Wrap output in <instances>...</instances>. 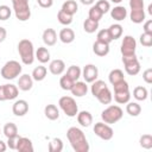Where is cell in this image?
<instances>
[{
	"label": "cell",
	"mask_w": 152,
	"mask_h": 152,
	"mask_svg": "<svg viewBox=\"0 0 152 152\" xmlns=\"http://www.w3.org/2000/svg\"><path fill=\"white\" fill-rule=\"evenodd\" d=\"M66 138L75 152H88L89 151L88 140L81 128L70 127L66 131Z\"/></svg>",
	"instance_id": "1"
},
{
	"label": "cell",
	"mask_w": 152,
	"mask_h": 152,
	"mask_svg": "<svg viewBox=\"0 0 152 152\" xmlns=\"http://www.w3.org/2000/svg\"><path fill=\"white\" fill-rule=\"evenodd\" d=\"M18 52L21 62L25 65H31L34 61V49L33 44L28 39H21L18 43Z\"/></svg>",
	"instance_id": "2"
},
{
	"label": "cell",
	"mask_w": 152,
	"mask_h": 152,
	"mask_svg": "<svg viewBox=\"0 0 152 152\" xmlns=\"http://www.w3.org/2000/svg\"><path fill=\"white\" fill-rule=\"evenodd\" d=\"M13 11L15 18L20 21H26L31 17V10L28 5V0H12Z\"/></svg>",
	"instance_id": "3"
},
{
	"label": "cell",
	"mask_w": 152,
	"mask_h": 152,
	"mask_svg": "<svg viewBox=\"0 0 152 152\" xmlns=\"http://www.w3.org/2000/svg\"><path fill=\"white\" fill-rule=\"evenodd\" d=\"M124 115V112L122 109L119 107V106H115V104H112V106H108L106 109L102 110L101 113V119L103 122L108 124V125H112V124H115L118 122Z\"/></svg>",
	"instance_id": "4"
},
{
	"label": "cell",
	"mask_w": 152,
	"mask_h": 152,
	"mask_svg": "<svg viewBox=\"0 0 152 152\" xmlns=\"http://www.w3.org/2000/svg\"><path fill=\"white\" fill-rule=\"evenodd\" d=\"M21 64L17 61H8L1 68V76L5 80H14L21 74Z\"/></svg>",
	"instance_id": "5"
},
{
	"label": "cell",
	"mask_w": 152,
	"mask_h": 152,
	"mask_svg": "<svg viewBox=\"0 0 152 152\" xmlns=\"http://www.w3.org/2000/svg\"><path fill=\"white\" fill-rule=\"evenodd\" d=\"M58 104L59 108L63 110V113L69 118H74L78 113L77 103L71 96H62L58 101Z\"/></svg>",
	"instance_id": "6"
},
{
	"label": "cell",
	"mask_w": 152,
	"mask_h": 152,
	"mask_svg": "<svg viewBox=\"0 0 152 152\" xmlns=\"http://www.w3.org/2000/svg\"><path fill=\"white\" fill-rule=\"evenodd\" d=\"M122 63L125 66V71L129 76H134L139 74L140 71V63L138 61V57L134 55H128V56H122Z\"/></svg>",
	"instance_id": "7"
},
{
	"label": "cell",
	"mask_w": 152,
	"mask_h": 152,
	"mask_svg": "<svg viewBox=\"0 0 152 152\" xmlns=\"http://www.w3.org/2000/svg\"><path fill=\"white\" fill-rule=\"evenodd\" d=\"M94 133L102 140H110L114 135L113 128L106 122H96L94 126Z\"/></svg>",
	"instance_id": "8"
},
{
	"label": "cell",
	"mask_w": 152,
	"mask_h": 152,
	"mask_svg": "<svg viewBox=\"0 0 152 152\" xmlns=\"http://www.w3.org/2000/svg\"><path fill=\"white\" fill-rule=\"evenodd\" d=\"M19 93V89L17 86L12 83L2 84L0 86V101H7V100H14L17 99Z\"/></svg>",
	"instance_id": "9"
},
{
	"label": "cell",
	"mask_w": 152,
	"mask_h": 152,
	"mask_svg": "<svg viewBox=\"0 0 152 152\" xmlns=\"http://www.w3.org/2000/svg\"><path fill=\"white\" fill-rule=\"evenodd\" d=\"M137 49V42L132 36H125L121 43V53L122 56H128V55H134Z\"/></svg>",
	"instance_id": "10"
},
{
	"label": "cell",
	"mask_w": 152,
	"mask_h": 152,
	"mask_svg": "<svg viewBox=\"0 0 152 152\" xmlns=\"http://www.w3.org/2000/svg\"><path fill=\"white\" fill-rule=\"evenodd\" d=\"M82 76L84 78V82L93 83L95 80H97L99 76V69L94 64H87L82 70Z\"/></svg>",
	"instance_id": "11"
},
{
	"label": "cell",
	"mask_w": 152,
	"mask_h": 152,
	"mask_svg": "<svg viewBox=\"0 0 152 152\" xmlns=\"http://www.w3.org/2000/svg\"><path fill=\"white\" fill-rule=\"evenodd\" d=\"M12 112L17 116H24L28 112V103L25 100H17L12 106Z\"/></svg>",
	"instance_id": "12"
},
{
	"label": "cell",
	"mask_w": 152,
	"mask_h": 152,
	"mask_svg": "<svg viewBox=\"0 0 152 152\" xmlns=\"http://www.w3.org/2000/svg\"><path fill=\"white\" fill-rule=\"evenodd\" d=\"M15 150H17L18 152H33V145H32V141H31L28 138H25V137H18Z\"/></svg>",
	"instance_id": "13"
},
{
	"label": "cell",
	"mask_w": 152,
	"mask_h": 152,
	"mask_svg": "<svg viewBox=\"0 0 152 152\" xmlns=\"http://www.w3.org/2000/svg\"><path fill=\"white\" fill-rule=\"evenodd\" d=\"M33 86V78L31 75L28 74H24L19 77L18 80V89L23 90V91H28Z\"/></svg>",
	"instance_id": "14"
},
{
	"label": "cell",
	"mask_w": 152,
	"mask_h": 152,
	"mask_svg": "<svg viewBox=\"0 0 152 152\" xmlns=\"http://www.w3.org/2000/svg\"><path fill=\"white\" fill-rule=\"evenodd\" d=\"M71 94L76 97H82L87 94L88 91V86H87V82H82V81H76L72 86V88L70 89Z\"/></svg>",
	"instance_id": "15"
},
{
	"label": "cell",
	"mask_w": 152,
	"mask_h": 152,
	"mask_svg": "<svg viewBox=\"0 0 152 152\" xmlns=\"http://www.w3.org/2000/svg\"><path fill=\"white\" fill-rule=\"evenodd\" d=\"M42 38H43V42H44L45 45L52 46V45H55L56 42H57V33H56V31H55L53 28H50V27H49V28H45V30H44Z\"/></svg>",
	"instance_id": "16"
},
{
	"label": "cell",
	"mask_w": 152,
	"mask_h": 152,
	"mask_svg": "<svg viewBox=\"0 0 152 152\" xmlns=\"http://www.w3.org/2000/svg\"><path fill=\"white\" fill-rule=\"evenodd\" d=\"M93 51L96 56H100V57H104L108 55L109 52V44L107 43H103V42H100V40H96L94 44H93Z\"/></svg>",
	"instance_id": "17"
},
{
	"label": "cell",
	"mask_w": 152,
	"mask_h": 152,
	"mask_svg": "<svg viewBox=\"0 0 152 152\" xmlns=\"http://www.w3.org/2000/svg\"><path fill=\"white\" fill-rule=\"evenodd\" d=\"M49 70H50V72L52 75H56V76L57 75H61L65 70V64H64V62L62 59H58V58L57 59H53L49 64Z\"/></svg>",
	"instance_id": "18"
},
{
	"label": "cell",
	"mask_w": 152,
	"mask_h": 152,
	"mask_svg": "<svg viewBox=\"0 0 152 152\" xmlns=\"http://www.w3.org/2000/svg\"><path fill=\"white\" fill-rule=\"evenodd\" d=\"M58 38H59V40H61L62 43H64V44H70V43H72L74 39H75V32H74L71 28H69V27L62 28V30L59 31Z\"/></svg>",
	"instance_id": "19"
},
{
	"label": "cell",
	"mask_w": 152,
	"mask_h": 152,
	"mask_svg": "<svg viewBox=\"0 0 152 152\" xmlns=\"http://www.w3.org/2000/svg\"><path fill=\"white\" fill-rule=\"evenodd\" d=\"M77 121L82 127H89L93 124V115L88 110H82L77 113Z\"/></svg>",
	"instance_id": "20"
},
{
	"label": "cell",
	"mask_w": 152,
	"mask_h": 152,
	"mask_svg": "<svg viewBox=\"0 0 152 152\" xmlns=\"http://www.w3.org/2000/svg\"><path fill=\"white\" fill-rule=\"evenodd\" d=\"M110 17L116 21H121V20L126 19L127 10L124 6H115L113 10H110Z\"/></svg>",
	"instance_id": "21"
},
{
	"label": "cell",
	"mask_w": 152,
	"mask_h": 152,
	"mask_svg": "<svg viewBox=\"0 0 152 152\" xmlns=\"http://www.w3.org/2000/svg\"><path fill=\"white\" fill-rule=\"evenodd\" d=\"M131 99V94H129V89H125V90H119V91H114V100L120 103H127Z\"/></svg>",
	"instance_id": "22"
},
{
	"label": "cell",
	"mask_w": 152,
	"mask_h": 152,
	"mask_svg": "<svg viewBox=\"0 0 152 152\" xmlns=\"http://www.w3.org/2000/svg\"><path fill=\"white\" fill-rule=\"evenodd\" d=\"M44 114L49 120H57L59 118V110L55 104H48L44 108Z\"/></svg>",
	"instance_id": "23"
},
{
	"label": "cell",
	"mask_w": 152,
	"mask_h": 152,
	"mask_svg": "<svg viewBox=\"0 0 152 152\" xmlns=\"http://www.w3.org/2000/svg\"><path fill=\"white\" fill-rule=\"evenodd\" d=\"M2 133L5 134L6 138L18 137V127L13 122H7V124H5V126L2 128Z\"/></svg>",
	"instance_id": "24"
},
{
	"label": "cell",
	"mask_w": 152,
	"mask_h": 152,
	"mask_svg": "<svg viewBox=\"0 0 152 152\" xmlns=\"http://www.w3.org/2000/svg\"><path fill=\"white\" fill-rule=\"evenodd\" d=\"M34 56L40 63H48L50 61V51L44 46L38 48L36 53H34Z\"/></svg>",
	"instance_id": "25"
},
{
	"label": "cell",
	"mask_w": 152,
	"mask_h": 152,
	"mask_svg": "<svg viewBox=\"0 0 152 152\" xmlns=\"http://www.w3.org/2000/svg\"><path fill=\"white\" fill-rule=\"evenodd\" d=\"M106 88H108V86L106 84L104 81H101V80H95L91 84V88H90V91L93 94L94 97H96L102 90H104Z\"/></svg>",
	"instance_id": "26"
},
{
	"label": "cell",
	"mask_w": 152,
	"mask_h": 152,
	"mask_svg": "<svg viewBox=\"0 0 152 152\" xmlns=\"http://www.w3.org/2000/svg\"><path fill=\"white\" fill-rule=\"evenodd\" d=\"M61 10L64 11L65 13L70 14V15H74V14L77 12V10H78V5H77L76 1H74V0H66V1L62 5V8H61Z\"/></svg>",
	"instance_id": "27"
},
{
	"label": "cell",
	"mask_w": 152,
	"mask_h": 152,
	"mask_svg": "<svg viewBox=\"0 0 152 152\" xmlns=\"http://www.w3.org/2000/svg\"><path fill=\"white\" fill-rule=\"evenodd\" d=\"M46 72H48V70H46V68L44 66V65H38V66H36L34 69H33V71H32V78L34 80V81H43L45 77H46Z\"/></svg>",
	"instance_id": "28"
},
{
	"label": "cell",
	"mask_w": 152,
	"mask_h": 152,
	"mask_svg": "<svg viewBox=\"0 0 152 152\" xmlns=\"http://www.w3.org/2000/svg\"><path fill=\"white\" fill-rule=\"evenodd\" d=\"M129 18H131L132 23L140 24L145 20V12H144V10H131Z\"/></svg>",
	"instance_id": "29"
},
{
	"label": "cell",
	"mask_w": 152,
	"mask_h": 152,
	"mask_svg": "<svg viewBox=\"0 0 152 152\" xmlns=\"http://www.w3.org/2000/svg\"><path fill=\"white\" fill-rule=\"evenodd\" d=\"M108 80H109V82H110L112 86L115 84V83H118V82H120V81H122V80H125L122 70H120V69L112 70L109 72V75H108Z\"/></svg>",
	"instance_id": "30"
},
{
	"label": "cell",
	"mask_w": 152,
	"mask_h": 152,
	"mask_svg": "<svg viewBox=\"0 0 152 152\" xmlns=\"http://www.w3.org/2000/svg\"><path fill=\"white\" fill-rule=\"evenodd\" d=\"M147 95H148V91H147V89H146L145 87H142V86H138V87H135L134 90H133V96H134V99L138 100V101H145V100L147 99Z\"/></svg>",
	"instance_id": "31"
},
{
	"label": "cell",
	"mask_w": 152,
	"mask_h": 152,
	"mask_svg": "<svg viewBox=\"0 0 152 152\" xmlns=\"http://www.w3.org/2000/svg\"><path fill=\"white\" fill-rule=\"evenodd\" d=\"M96 99H97L99 102H101L102 104H109V103L112 102V100H113V95H112L109 88H106L104 90H102V91L96 96Z\"/></svg>",
	"instance_id": "32"
},
{
	"label": "cell",
	"mask_w": 152,
	"mask_h": 152,
	"mask_svg": "<svg viewBox=\"0 0 152 152\" xmlns=\"http://www.w3.org/2000/svg\"><path fill=\"white\" fill-rule=\"evenodd\" d=\"M107 30H108V32H109V34H110L113 40L114 39H119L122 36V26L120 24H113Z\"/></svg>",
	"instance_id": "33"
},
{
	"label": "cell",
	"mask_w": 152,
	"mask_h": 152,
	"mask_svg": "<svg viewBox=\"0 0 152 152\" xmlns=\"http://www.w3.org/2000/svg\"><path fill=\"white\" fill-rule=\"evenodd\" d=\"M126 112L131 115V116H138L140 113H141V107L139 103L137 102H127V106H126Z\"/></svg>",
	"instance_id": "34"
},
{
	"label": "cell",
	"mask_w": 152,
	"mask_h": 152,
	"mask_svg": "<svg viewBox=\"0 0 152 152\" xmlns=\"http://www.w3.org/2000/svg\"><path fill=\"white\" fill-rule=\"evenodd\" d=\"M99 28V21H95V20H91L89 18H87L83 23V30L87 32V33H94L96 30Z\"/></svg>",
	"instance_id": "35"
},
{
	"label": "cell",
	"mask_w": 152,
	"mask_h": 152,
	"mask_svg": "<svg viewBox=\"0 0 152 152\" xmlns=\"http://www.w3.org/2000/svg\"><path fill=\"white\" fill-rule=\"evenodd\" d=\"M66 75L76 82V81H78V78L81 77V75H82V70H81L80 66H77V65H71V66L68 68V70H66Z\"/></svg>",
	"instance_id": "36"
},
{
	"label": "cell",
	"mask_w": 152,
	"mask_h": 152,
	"mask_svg": "<svg viewBox=\"0 0 152 152\" xmlns=\"http://www.w3.org/2000/svg\"><path fill=\"white\" fill-rule=\"evenodd\" d=\"M49 151L50 152H61L63 150V141L59 138H53L49 142Z\"/></svg>",
	"instance_id": "37"
},
{
	"label": "cell",
	"mask_w": 152,
	"mask_h": 152,
	"mask_svg": "<svg viewBox=\"0 0 152 152\" xmlns=\"http://www.w3.org/2000/svg\"><path fill=\"white\" fill-rule=\"evenodd\" d=\"M57 19H58V21H59L62 25H65V26H68V25H70V24L72 23V15L65 13V12L62 11V10L58 11V13H57Z\"/></svg>",
	"instance_id": "38"
},
{
	"label": "cell",
	"mask_w": 152,
	"mask_h": 152,
	"mask_svg": "<svg viewBox=\"0 0 152 152\" xmlns=\"http://www.w3.org/2000/svg\"><path fill=\"white\" fill-rule=\"evenodd\" d=\"M74 83H75V81H74L72 78H70L66 74L63 75V76L61 77V80H59V86H61V88H62L63 90H70V89L72 88Z\"/></svg>",
	"instance_id": "39"
},
{
	"label": "cell",
	"mask_w": 152,
	"mask_h": 152,
	"mask_svg": "<svg viewBox=\"0 0 152 152\" xmlns=\"http://www.w3.org/2000/svg\"><path fill=\"white\" fill-rule=\"evenodd\" d=\"M139 144L142 148H146V150H150L152 148V135L151 134H144L140 137L139 139Z\"/></svg>",
	"instance_id": "40"
},
{
	"label": "cell",
	"mask_w": 152,
	"mask_h": 152,
	"mask_svg": "<svg viewBox=\"0 0 152 152\" xmlns=\"http://www.w3.org/2000/svg\"><path fill=\"white\" fill-rule=\"evenodd\" d=\"M103 13L96 7V6H91L90 10H89V13H88V18L91 19V20H95V21H100V19L102 18Z\"/></svg>",
	"instance_id": "41"
},
{
	"label": "cell",
	"mask_w": 152,
	"mask_h": 152,
	"mask_svg": "<svg viewBox=\"0 0 152 152\" xmlns=\"http://www.w3.org/2000/svg\"><path fill=\"white\" fill-rule=\"evenodd\" d=\"M96 38H97L96 40H100V42H103V43H107V44H109V43L113 40L107 28L100 30V31L97 32V36H96Z\"/></svg>",
	"instance_id": "42"
},
{
	"label": "cell",
	"mask_w": 152,
	"mask_h": 152,
	"mask_svg": "<svg viewBox=\"0 0 152 152\" xmlns=\"http://www.w3.org/2000/svg\"><path fill=\"white\" fill-rule=\"evenodd\" d=\"M140 44L142 46H146V48H150L152 45V33H141L140 34Z\"/></svg>",
	"instance_id": "43"
},
{
	"label": "cell",
	"mask_w": 152,
	"mask_h": 152,
	"mask_svg": "<svg viewBox=\"0 0 152 152\" xmlns=\"http://www.w3.org/2000/svg\"><path fill=\"white\" fill-rule=\"evenodd\" d=\"M11 14L12 11L7 5H0V20H7Z\"/></svg>",
	"instance_id": "44"
},
{
	"label": "cell",
	"mask_w": 152,
	"mask_h": 152,
	"mask_svg": "<svg viewBox=\"0 0 152 152\" xmlns=\"http://www.w3.org/2000/svg\"><path fill=\"white\" fill-rule=\"evenodd\" d=\"M95 6L104 14V13H107L109 10H110V4L107 1V0H99L96 4H95Z\"/></svg>",
	"instance_id": "45"
},
{
	"label": "cell",
	"mask_w": 152,
	"mask_h": 152,
	"mask_svg": "<svg viewBox=\"0 0 152 152\" xmlns=\"http://www.w3.org/2000/svg\"><path fill=\"white\" fill-rule=\"evenodd\" d=\"M131 10H144V0H129Z\"/></svg>",
	"instance_id": "46"
},
{
	"label": "cell",
	"mask_w": 152,
	"mask_h": 152,
	"mask_svg": "<svg viewBox=\"0 0 152 152\" xmlns=\"http://www.w3.org/2000/svg\"><path fill=\"white\" fill-rule=\"evenodd\" d=\"M142 78H144V81H145L147 84H151V83H152V69H151V68L146 69V70L142 72Z\"/></svg>",
	"instance_id": "47"
},
{
	"label": "cell",
	"mask_w": 152,
	"mask_h": 152,
	"mask_svg": "<svg viewBox=\"0 0 152 152\" xmlns=\"http://www.w3.org/2000/svg\"><path fill=\"white\" fill-rule=\"evenodd\" d=\"M18 137H19V135H18ZM18 137L7 138V146H8L11 150H15V147H17V140H18Z\"/></svg>",
	"instance_id": "48"
},
{
	"label": "cell",
	"mask_w": 152,
	"mask_h": 152,
	"mask_svg": "<svg viewBox=\"0 0 152 152\" xmlns=\"http://www.w3.org/2000/svg\"><path fill=\"white\" fill-rule=\"evenodd\" d=\"M37 2H38V5H39L40 7H43V8H49V7L52 6L53 0H37Z\"/></svg>",
	"instance_id": "49"
},
{
	"label": "cell",
	"mask_w": 152,
	"mask_h": 152,
	"mask_svg": "<svg viewBox=\"0 0 152 152\" xmlns=\"http://www.w3.org/2000/svg\"><path fill=\"white\" fill-rule=\"evenodd\" d=\"M144 32L146 33H152V20H147L144 24Z\"/></svg>",
	"instance_id": "50"
},
{
	"label": "cell",
	"mask_w": 152,
	"mask_h": 152,
	"mask_svg": "<svg viewBox=\"0 0 152 152\" xmlns=\"http://www.w3.org/2000/svg\"><path fill=\"white\" fill-rule=\"evenodd\" d=\"M6 36H7V31L5 27L0 26V43H2L5 39H6Z\"/></svg>",
	"instance_id": "51"
},
{
	"label": "cell",
	"mask_w": 152,
	"mask_h": 152,
	"mask_svg": "<svg viewBox=\"0 0 152 152\" xmlns=\"http://www.w3.org/2000/svg\"><path fill=\"white\" fill-rule=\"evenodd\" d=\"M6 148H7L6 142H4V141L0 139V152H5V151H6Z\"/></svg>",
	"instance_id": "52"
},
{
	"label": "cell",
	"mask_w": 152,
	"mask_h": 152,
	"mask_svg": "<svg viewBox=\"0 0 152 152\" xmlns=\"http://www.w3.org/2000/svg\"><path fill=\"white\" fill-rule=\"evenodd\" d=\"M80 1H81L83 5H91L95 0H80Z\"/></svg>",
	"instance_id": "53"
},
{
	"label": "cell",
	"mask_w": 152,
	"mask_h": 152,
	"mask_svg": "<svg viewBox=\"0 0 152 152\" xmlns=\"http://www.w3.org/2000/svg\"><path fill=\"white\" fill-rule=\"evenodd\" d=\"M148 13H150V14H152V5H151V4L148 5Z\"/></svg>",
	"instance_id": "54"
},
{
	"label": "cell",
	"mask_w": 152,
	"mask_h": 152,
	"mask_svg": "<svg viewBox=\"0 0 152 152\" xmlns=\"http://www.w3.org/2000/svg\"><path fill=\"white\" fill-rule=\"evenodd\" d=\"M112 2H115V4H119V2H121L122 0H110Z\"/></svg>",
	"instance_id": "55"
}]
</instances>
